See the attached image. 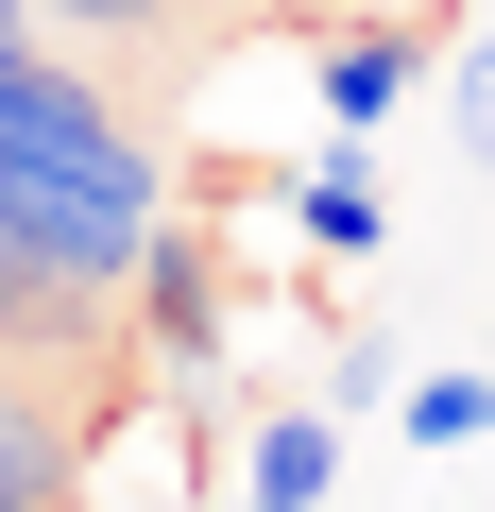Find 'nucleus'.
Here are the masks:
<instances>
[{"label":"nucleus","instance_id":"obj_6","mask_svg":"<svg viewBox=\"0 0 495 512\" xmlns=\"http://www.w3.org/2000/svg\"><path fill=\"white\" fill-rule=\"evenodd\" d=\"M291 222L342 256V274H359V256H393V205H376V171H359V137L342 154H308V188H291Z\"/></svg>","mask_w":495,"mask_h":512},{"label":"nucleus","instance_id":"obj_4","mask_svg":"<svg viewBox=\"0 0 495 512\" xmlns=\"http://www.w3.org/2000/svg\"><path fill=\"white\" fill-rule=\"evenodd\" d=\"M103 427H120V444H86V427H69V512H188V427H171V410H137V393H120Z\"/></svg>","mask_w":495,"mask_h":512},{"label":"nucleus","instance_id":"obj_8","mask_svg":"<svg viewBox=\"0 0 495 512\" xmlns=\"http://www.w3.org/2000/svg\"><path fill=\"white\" fill-rule=\"evenodd\" d=\"M444 103H461V171L495 188V18L461 35V69H444Z\"/></svg>","mask_w":495,"mask_h":512},{"label":"nucleus","instance_id":"obj_3","mask_svg":"<svg viewBox=\"0 0 495 512\" xmlns=\"http://www.w3.org/2000/svg\"><path fill=\"white\" fill-rule=\"evenodd\" d=\"M410 86H427V18H410V0H376V18H342V35H325V137L410 120Z\"/></svg>","mask_w":495,"mask_h":512},{"label":"nucleus","instance_id":"obj_1","mask_svg":"<svg viewBox=\"0 0 495 512\" xmlns=\"http://www.w3.org/2000/svg\"><path fill=\"white\" fill-rule=\"evenodd\" d=\"M0 154H18V171H52V188H86V205H120V222H171L154 137H137L86 69H52L35 35H0Z\"/></svg>","mask_w":495,"mask_h":512},{"label":"nucleus","instance_id":"obj_7","mask_svg":"<svg viewBox=\"0 0 495 512\" xmlns=\"http://www.w3.org/2000/svg\"><path fill=\"white\" fill-rule=\"evenodd\" d=\"M410 444H495V359H461V376H410Z\"/></svg>","mask_w":495,"mask_h":512},{"label":"nucleus","instance_id":"obj_2","mask_svg":"<svg viewBox=\"0 0 495 512\" xmlns=\"http://www.w3.org/2000/svg\"><path fill=\"white\" fill-rule=\"evenodd\" d=\"M120 308H137V342H154L171 376H188V359H222V239H205V222H154Z\"/></svg>","mask_w":495,"mask_h":512},{"label":"nucleus","instance_id":"obj_9","mask_svg":"<svg viewBox=\"0 0 495 512\" xmlns=\"http://www.w3.org/2000/svg\"><path fill=\"white\" fill-rule=\"evenodd\" d=\"M239 512H257V495H239Z\"/></svg>","mask_w":495,"mask_h":512},{"label":"nucleus","instance_id":"obj_5","mask_svg":"<svg viewBox=\"0 0 495 512\" xmlns=\"http://www.w3.org/2000/svg\"><path fill=\"white\" fill-rule=\"evenodd\" d=\"M325 478H342V410H257L239 495H257V512H325Z\"/></svg>","mask_w":495,"mask_h":512}]
</instances>
